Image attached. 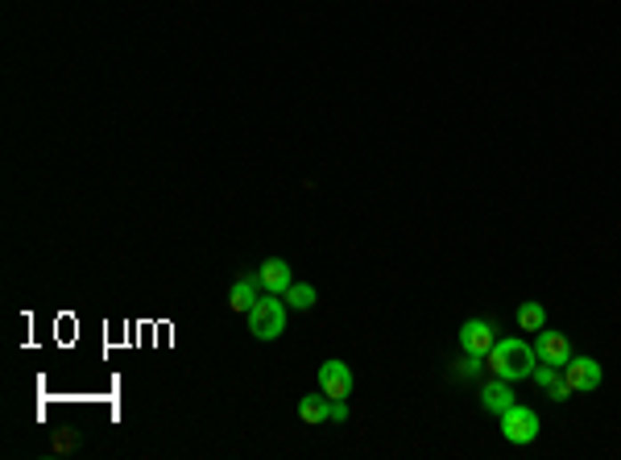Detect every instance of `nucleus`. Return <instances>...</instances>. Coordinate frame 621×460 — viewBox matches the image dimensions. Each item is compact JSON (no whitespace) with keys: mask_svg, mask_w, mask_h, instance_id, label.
Listing matches in <instances>:
<instances>
[{"mask_svg":"<svg viewBox=\"0 0 621 460\" xmlns=\"http://www.w3.org/2000/svg\"><path fill=\"white\" fill-rule=\"evenodd\" d=\"M485 361H489L493 377H502V382H522V377L535 374L538 357H535V344H526L522 336H505L493 344Z\"/></svg>","mask_w":621,"mask_h":460,"instance_id":"obj_1","label":"nucleus"},{"mask_svg":"<svg viewBox=\"0 0 621 460\" xmlns=\"http://www.w3.org/2000/svg\"><path fill=\"white\" fill-rule=\"evenodd\" d=\"M249 332L257 340H278L286 332V299L282 295H265L249 307Z\"/></svg>","mask_w":621,"mask_h":460,"instance_id":"obj_2","label":"nucleus"},{"mask_svg":"<svg viewBox=\"0 0 621 460\" xmlns=\"http://www.w3.org/2000/svg\"><path fill=\"white\" fill-rule=\"evenodd\" d=\"M502 419V436L510 440V444H518V448H526V444H535L538 440V415L530 411V407H522V402H514L505 415H497Z\"/></svg>","mask_w":621,"mask_h":460,"instance_id":"obj_3","label":"nucleus"},{"mask_svg":"<svg viewBox=\"0 0 621 460\" xmlns=\"http://www.w3.org/2000/svg\"><path fill=\"white\" fill-rule=\"evenodd\" d=\"M563 377H568L572 394H593V390H601V382H605L597 357H572V361L563 365Z\"/></svg>","mask_w":621,"mask_h":460,"instance_id":"obj_4","label":"nucleus"},{"mask_svg":"<svg viewBox=\"0 0 621 460\" xmlns=\"http://www.w3.org/2000/svg\"><path fill=\"white\" fill-rule=\"evenodd\" d=\"M319 390L327 394V399H352L357 377H352V369H348L340 357H332V361L319 365Z\"/></svg>","mask_w":621,"mask_h":460,"instance_id":"obj_5","label":"nucleus"},{"mask_svg":"<svg viewBox=\"0 0 621 460\" xmlns=\"http://www.w3.org/2000/svg\"><path fill=\"white\" fill-rule=\"evenodd\" d=\"M456 340H460V349L472 352V357H489V349L497 344V327H493L489 319H464L460 332H456Z\"/></svg>","mask_w":621,"mask_h":460,"instance_id":"obj_6","label":"nucleus"},{"mask_svg":"<svg viewBox=\"0 0 621 460\" xmlns=\"http://www.w3.org/2000/svg\"><path fill=\"white\" fill-rule=\"evenodd\" d=\"M535 357L543 365H568L572 361V340L563 336V332H551V327H543V332H535Z\"/></svg>","mask_w":621,"mask_h":460,"instance_id":"obj_7","label":"nucleus"},{"mask_svg":"<svg viewBox=\"0 0 621 460\" xmlns=\"http://www.w3.org/2000/svg\"><path fill=\"white\" fill-rule=\"evenodd\" d=\"M257 282H262L265 295H286L290 291V262L286 257H265L262 266H257Z\"/></svg>","mask_w":621,"mask_h":460,"instance_id":"obj_8","label":"nucleus"},{"mask_svg":"<svg viewBox=\"0 0 621 460\" xmlns=\"http://www.w3.org/2000/svg\"><path fill=\"white\" fill-rule=\"evenodd\" d=\"M480 407H485L489 415L510 411V407H514V390H510V382H502V377L485 382V386H480Z\"/></svg>","mask_w":621,"mask_h":460,"instance_id":"obj_9","label":"nucleus"},{"mask_svg":"<svg viewBox=\"0 0 621 460\" xmlns=\"http://www.w3.org/2000/svg\"><path fill=\"white\" fill-rule=\"evenodd\" d=\"M299 419L307 427H319V424H332V399L327 394H302L299 399Z\"/></svg>","mask_w":621,"mask_h":460,"instance_id":"obj_10","label":"nucleus"},{"mask_svg":"<svg viewBox=\"0 0 621 460\" xmlns=\"http://www.w3.org/2000/svg\"><path fill=\"white\" fill-rule=\"evenodd\" d=\"M257 295H262V282H257V274H245V278H237L232 286H228V307H232V311L249 315V307L257 303Z\"/></svg>","mask_w":621,"mask_h":460,"instance_id":"obj_11","label":"nucleus"},{"mask_svg":"<svg viewBox=\"0 0 621 460\" xmlns=\"http://www.w3.org/2000/svg\"><path fill=\"white\" fill-rule=\"evenodd\" d=\"M518 327H522V332H543V327H547V307L538 303V299H526L522 307H518Z\"/></svg>","mask_w":621,"mask_h":460,"instance_id":"obj_12","label":"nucleus"},{"mask_svg":"<svg viewBox=\"0 0 621 460\" xmlns=\"http://www.w3.org/2000/svg\"><path fill=\"white\" fill-rule=\"evenodd\" d=\"M282 299H286V303L294 307V311H310L319 295H315V286H310V282H290V291L282 295Z\"/></svg>","mask_w":621,"mask_h":460,"instance_id":"obj_13","label":"nucleus"},{"mask_svg":"<svg viewBox=\"0 0 621 460\" xmlns=\"http://www.w3.org/2000/svg\"><path fill=\"white\" fill-rule=\"evenodd\" d=\"M543 390H547V399H551V402H568V399H572V386H568V377H563V369H560V374H555V377H551V382H547V386H543Z\"/></svg>","mask_w":621,"mask_h":460,"instance_id":"obj_14","label":"nucleus"},{"mask_svg":"<svg viewBox=\"0 0 621 460\" xmlns=\"http://www.w3.org/2000/svg\"><path fill=\"white\" fill-rule=\"evenodd\" d=\"M480 361H485V357H472V352H464V357L456 361V374H460V377H477L480 369H485Z\"/></svg>","mask_w":621,"mask_h":460,"instance_id":"obj_15","label":"nucleus"},{"mask_svg":"<svg viewBox=\"0 0 621 460\" xmlns=\"http://www.w3.org/2000/svg\"><path fill=\"white\" fill-rule=\"evenodd\" d=\"M348 419V399H332V424H344Z\"/></svg>","mask_w":621,"mask_h":460,"instance_id":"obj_16","label":"nucleus"}]
</instances>
